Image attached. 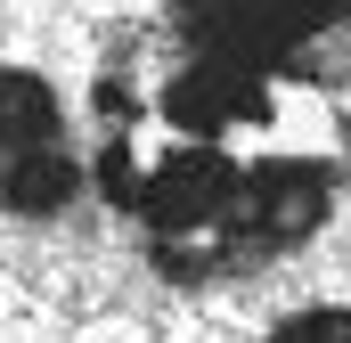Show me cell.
Here are the masks:
<instances>
[{
  "label": "cell",
  "mask_w": 351,
  "mask_h": 343,
  "mask_svg": "<svg viewBox=\"0 0 351 343\" xmlns=\"http://www.w3.org/2000/svg\"><path fill=\"white\" fill-rule=\"evenodd\" d=\"M90 188L147 261L204 286L311 246L351 188V115L302 58L180 49L98 82Z\"/></svg>",
  "instance_id": "cell-1"
},
{
  "label": "cell",
  "mask_w": 351,
  "mask_h": 343,
  "mask_svg": "<svg viewBox=\"0 0 351 343\" xmlns=\"http://www.w3.org/2000/svg\"><path fill=\"white\" fill-rule=\"evenodd\" d=\"M82 188H90V156L66 123V98L25 66H0V213L49 221Z\"/></svg>",
  "instance_id": "cell-2"
},
{
  "label": "cell",
  "mask_w": 351,
  "mask_h": 343,
  "mask_svg": "<svg viewBox=\"0 0 351 343\" xmlns=\"http://www.w3.org/2000/svg\"><path fill=\"white\" fill-rule=\"evenodd\" d=\"M351 0H164V33L180 49H237V58H302Z\"/></svg>",
  "instance_id": "cell-3"
},
{
  "label": "cell",
  "mask_w": 351,
  "mask_h": 343,
  "mask_svg": "<svg viewBox=\"0 0 351 343\" xmlns=\"http://www.w3.org/2000/svg\"><path fill=\"white\" fill-rule=\"evenodd\" d=\"M262 343H351V311L343 303H319V311H294L286 327H269Z\"/></svg>",
  "instance_id": "cell-4"
}]
</instances>
